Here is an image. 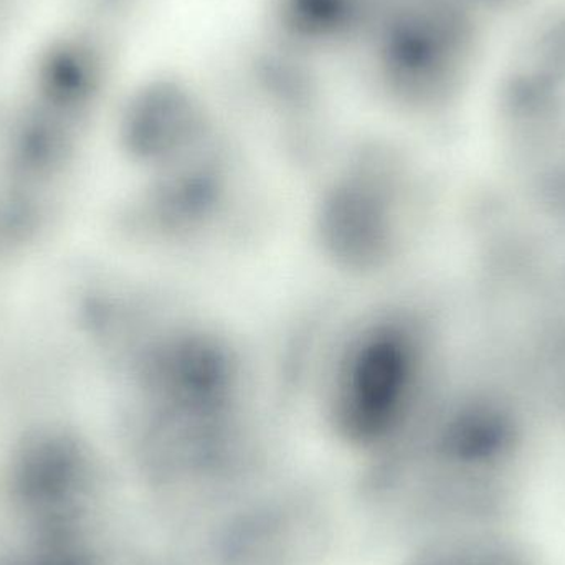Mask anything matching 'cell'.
<instances>
[{
    "label": "cell",
    "mask_w": 565,
    "mask_h": 565,
    "mask_svg": "<svg viewBox=\"0 0 565 565\" xmlns=\"http://www.w3.org/2000/svg\"><path fill=\"white\" fill-rule=\"evenodd\" d=\"M487 17L473 0H381L358 50L392 99L445 105L478 72Z\"/></svg>",
    "instance_id": "6da1fadb"
},
{
    "label": "cell",
    "mask_w": 565,
    "mask_h": 565,
    "mask_svg": "<svg viewBox=\"0 0 565 565\" xmlns=\"http://www.w3.org/2000/svg\"><path fill=\"white\" fill-rule=\"evenodd\" d=\"M487 15L493 13H510L523 10L524 7L531 6L534 0H473Z\"/></svg>",
    "instance_id": "7a4b0ae2"
}]
</instances>
